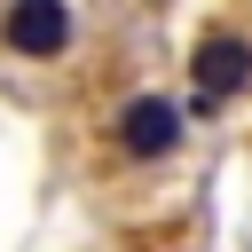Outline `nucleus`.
Returning a JSON list of instances; mask_svg holds the SVG:
<instances>
[{"mask_svg":"<svg viewBox=\"0 0 252 252\" xmlns=\"http://www.w3.org/2000/svg\"><path fill=\"white\" fill-rule=\"evenodd\" d=\"M102 142H110V158H118V165H158V158H173V150H181V102H173V94L134 87V94L102 118Z\"/></svg>","mask_w":252,"mask_h":252,"instance_id":"1","label":"nucleus"},{"mask_svg":"<svg viewBox=\"0 0 252 252\" xmlns=\"http://www.w3.org/2000/svg\"><path fill=\"white\" fill-rule=\"evenodd\" d=\"M71 39H79L71 0H8V8H0V47H8L16 63H63Z\"/></svg>","mask_w":252,"mask_h":252,"instance_id":"2","label":"nucleus"},{"mask_svg":"<svg viewBox=\"0 0 252 252\" xmlns=\"http://www.w3.org/2000/svg\"><path fill=\"white\" fill-rule=\"evenodd\" d=\"M252 87V39L244 32H205L189 47V94L213 110V102H236Z\"/></svg>","mask_w":252,"mask_h":252,"instance_id":"3","label":"nucleus"}]
</instances>
